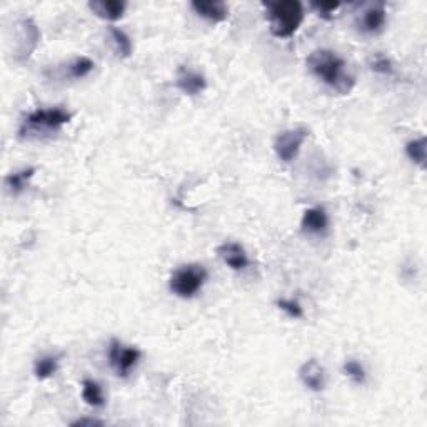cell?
Instances as JSON below:
<instances>
[{
	"label": "cell",
	"mask_w": 427,
	"mask_h": 427,
	"mask_svg": "<svg viewBox=\"0 0 427 427\" xmlns=\"http://www.w3.org/2000/svg\"><path fill=\"white\" fill-rule=\"evenodd\" d=\"M307 69L311 74L331 87L339 96H348L355 85V77L348 72L345 60L338 52L329 49L312 50L306 59Z\"/></svg>",
	"instance_id": "1"
},
{
	"label": "cell",
	"mask_w": 427,
	"mask_h": 427,
	"mask_svg": "<svg viewBox=\"0 0 427 427\" xmlns=\"http://www.w3.org/2000/svg\"><path fill=\"white\" fill-rule=\"evenodd\" d=\"M262 6L270 26V34L277 39H289L302 26L306 13L299 0H277V2H264Z\"/></svg>",
	"instance_id": "2"
},
{
	"label": "cell",
	"mask_w": 427,
	"mask_h": 427,
	"mask_svg": "<svg viewBox=\"0 0 427 427\" xmlns=\"http://www.w3.org/2000/svg\"><path fill=\"white\" fill-rule=\"evenodd\" d=\"M72 113L64 107L52 109H37L23 118L18 135L21 139H30V137H39L44 134H54L60 131L65 124H69Z\"/></svg>",
	"instance_id": "3"
},
{
	"label": "cell",
	"mask_w": 427,
	"mask_h": 427,
	"mask_svg": "<svg viewBox=\"0 0 427 427\" xmlns=\"http://www.w3.org/2000/svg\"><path fill=\"white\" fill-rule=\"evenodd\" d=\"M207 269L202 264H186L175 269L169 279L170 292L180 299H192L207 282Z\"/></svg>",
	"instance_id": "4"
},
{
	"label": "cell",
	"mask_w": 427,
	"mask_h": 427,
	"mask_svg": "<svg viewBox=\"0 0 427 427\" xmlns=\"http://www.w3.org/2000/svg\"><path fill=\"white\" fill-rule=\"evenodd\" d=\"M107 357L112 371L116 372L118 377L126 379L129 377L131 372L137 367V364H139L142 357V353L137 348L126 345L122 344L121 340L112 339L111 344H109Z\"/></svg>",
	"instance_id": "5"
},
{
	"label": "cell",
	"mask_w": 427,
	"mask_h": 427,
	"mask_svg": "<svg viewBox=\"0 0 427 427\" xmlns=\"http://www.w3.org/2000/svg\"><path fill=\"white\" fill-rule=\"evenodd\" d=\"M307 135H309V131L306 127L289 129L284 131L282 134H279L276 137V142H274V150H276L277 159L282 160L284 164H291L297 157L299 150H301L302 144L306 142Z\"/></svg>",
	"instance_id": "6"
},
{
	"label": "cell",
	"mask_w": 427,
	"mask_h": 427,
	"mask_svg": "<svg viewBox=\"0 0 427 427\" xmlns=\"http://www.w3.org/2000/svg\"><path fill=\"white\" fill-rule=\"evenodd\" d=\"M175 85L182 94L194 97L207 89V80L197 70L187 67V65H180L175 74Z\"/></svg>",
	"instance_id": "7"
},
{
	"label": "cell",
	"mask_w": 427,
	"mask_h": 427,
	"mask_svg": "<svg viewBox=\"0 0 427 427\" xmlns=\"http://www.w3.org/2000/svg\"><path fill=\"white\" fill-rule=\"evenodd\" d=\"M387 13L384 4H372L360 13L357 21V28L365 35H376L386 26Z\"/></svg>",
	"instance_id": "8"
},
{
	"label": "cell",
	"mask_w": 427,
	"mask_h": 427,
	"mask_svg": "<svg viewBox=\"0 0 427 427\" xmlns=\"http://www.w3.org/2000/svg\"><path fill=\"white\" fill-rule=\"evenodd\" d=\"M299 379L312 392H321L326 387V371L316 359L306 360L299 369Z\"/></svg>",
	"instance_id": "9"
},
{
	"label": "cell",
	"mask_w": 427,
	"mask_h": 427,
	"mask_svg": "<svg viewBox=\"0 0 427 427\" xmlns=\"http://www.w3.org/2000/svg\"><path fill=\"white\" fill-rule=\"evenodd\" d=\"M217 255L229 265L232 270H244L250 264L248 253L237 242H224L217 248Z\"/></svg>",
	"instance_id": "10"
},
{
	"label": "cell",
	"mask_w": 427,
	"mask_h": 427,
	"mask_svg": "<svg viewBox=\"0 0 427 427\" xmlns=\"http://www.w3.org/2000/svg\"><path fill=\"white\" fill-rule=\"evenodd\" d=\"M301 227L306 234L311 235H321L324 234L329 227V216H327L324 207H311L306 209L304 212Z\"/></svg>",
	"instance_id": "11"
},
{
	"label": "cell",
	"mask_w": 427,
	"mask_h": 427,
	"mask_svg": "<svg viewBox=\"0 0 427 427\" xmlns=\"http://www.w3.org/2000/svg\"><path fill=\"white\" fill-rule=\"evenodd\" d=\"M89 9L102 21L117 22L124 17L127 4L121 0H94L89 2Z\"/></svg>",
	"instance_id": "12"
},
{
	"label": "cell",
	"mask_w": 427,
	"mask_h": 427,
	"mask_svg": "<svg viewBox=\"0 0 427 427\" xmlns=\"http://www.w3.org/2000/svg\"><path fill=\"white\" fill-rule=\"evenodd\" d=\"M191 7L199 17L209 22H224L229 18V7L224 2H192Z\"/></svg>",
	"instance_id": "13"
},
{
	"label": "cell",
	"mask_w": 427,
	"mask_h": 427,
	"mask_svg": "<svg viewBox=\"0 0 427 427\" xmlns=\"http://www.w3.org/2000/svg\"><path fill=\"white\" fill-rule=\"evenodd\" d=\"M82 397L90 407H97V409H101L107 402L102 386L94 379H84L82 381Z\"/></svg>",
	"instance_id": "14"
},
{
	"label": "cell",
	"mask_w": 427,
	"mask_h": 427,
	"mask_svg": "<svg viewBox=\"0 0 427 427\" xmlns=\"http://www.w3.org/2000/svg\"><path fill=\"white\" fill-rule=\"evenodd\" d=\"M62 355L60 354H49V355H42L35 360L34 364V374L39 381H45L54 376V374L59 371V364Z\"/></svg>",
	"instance_id": "15"
},
{
	"label": "cell",
	"mask_w": 427,
	"mask_h": 427,
	"mask_svg": "<svg viewBox=\"0 0 427 427\" xmlns=\"http://www.w3.org/2000/svg\"><path fill=\"white\" fill-rule=\"evenodd\" d=\"M35 174V167H28V169H22L17 170V172L9 174L6 177V186L9 189V192L12 194V196H18V194H22L26 191L28 180L34 177Z\"/></svg>",
	"instance_id": "16"
},
{
	"label": "cell",
	"mask_w": 427,
	"mask_h": 427,
	"mask_svg": "<svg viewBox=\"0 0 427 427\" xmlns=\"http://www.w3.org/2000/svg\"><path fill=\"white\" fill-rule=\"evenodd\" d=\"M109 32H111L113 47H116V52L118 54V57H122V59H127V57L132 55V40L131 37L126 34L122 28L118 27H109Z\"/></svg>",
	"instance_id": "17"
},
{
	"label": "cell",
	"mask_w": 427,
	"mask_h": 427,
	"mask_svg": "<svg viewBox=\"0 0 427 427\" xmlns=\"http://www.w3.org/2000/svg\"><path fill=\"white\" fill-rule=\"evenodd\" d=\"M426 145H427L426 137H419V139L409 140L406 144V155L416 165H419L421 169H426V159H427Z\"/></svg>",
	"instance_id": "18"
},
{
	"label": "cell",
	"mask_w": 427,
	"mask_h": 427,
	"mask_svg": "<svg viewBox=\"0 0 427 427\" xmlns=\"http://www.w3.org/2000/svg\"><path fill=\"white\" fill-rule=\"evenodd\" d=\"M94 67H96V64L92 62V60L89 59V57H77V59H74L72 62L67 65V72L70 79H84L87 77V75L92 72Z\"/></svg>",
	"instance_id": "19"
},
{
	"label": "cell",
	"mask_w": 427,
	"mask_h": 427,
	"mask_svg": "<svg viewBox=\"0 0 427 427\" xmlns=\"http://www.w3.org/2000/svg\"><path fill=\"white\" fill-rule=\"evenodd\" d=\"M343 371H344L345 376H348L354 384H357V386H362V384H365L367 374H365L364 365L360 362H357L355 359L345 360L344 365H343Z\"/></svg>",
	"instance_id": "20"
},
{
	"label": "cell",
	"mask_w": 427,
	"mask_h": 427,
	"mask_svg": "<svg viewBox=\"0 0 427 427\" xmlns=\"http://www.w3.org/2000/svg\"><path fill=\"white\" fill-rule=\"evenodd\" d=\"M369 65H371V69L376 74H381V75H392L394 74L392 60L389 59L387 55L381 54V52H377V54H374L371 57V60H369Z\"/></svg>",
	"instance_id": "21"
},
{
	"label": "cell",
	"mask_w": 427,
	"mask_h": 427,
	"mask_svg": "<svg viewBox=\"0 0 427 427\" xmlns=\"http://www.w3.org/2000/svg\"><path fill=\"white\" fill-rule=\"evenodd\" d=\"M276 306L282 312H286L289 317H292V319H301V317H304L302 306L297 301H294V299H277Z\"/></svg>",
	"instance_id": "22"
},
{
	"label": "cell",
	"mask_w": 427,
	"mask_h": 427,
	"mask_svg": "<svg viewBox=\"0 0 427 427\" xmlns=\"http://www.w3.org/2000/svg\"><path fill=\"white\" fill-rule=\"evenodd\" d=\"M311 7L317 12V16L324 18V21H331L332 13H334L340 7L338 2H311Z\"/></svg>",
	"instance_id": "23"
},
{
	"label": "cell",
	"mask_w": 427,
	"mask_h": 427,
	"mask_svg": "<svg viewBox=\"0 0 427 427\" xmlns=\"http://www.w3.org/2000/svg\"><path fill=\"white\" fill-rule=\"evenodd\" d=\"M70 426H72V427H77V426H80V427H85V426L94 427V426H104V422L99 421V419H92V417H82V419L74 421Z\"/></svg>",
	"instance_id": "24"
}]
</instances>
